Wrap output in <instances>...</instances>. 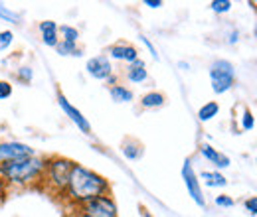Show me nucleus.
I'll use <instances>...</instances> for the list:
<instances>
[{
  "label": "nucleus",
  "mask_w": 257,
  "mask_h": 217,
  "mask_svg": "<svg viewBox=\"0 0 257 217\" xmlns=\"http://www.w3.org/2000/svg\"><path fill=\"white\" fill-rule=\"evenodd\" d=\"M32 156H36L34 148L24 142H0V164L24 160V158H32Z\"/></svg>",
  "instance_id": "obj_6"
},
{
  "label": "nucleus",
  "mask_w": 257,
  "mask_h": 217,
  "mask_svg": "<svg viewBox=\"0 0 257 217\" xmlns=\"http://www.w3.org/2000/svg\"><path fill=\"white\" fill-rule=\"evenodd\" d=\"M216 205H220V207H231L233 205V199L227 197V195H218L216 197Z\"/></svg>",
  "instance_id": "obj_27"
},
{
  "label": "nucleus",
  "mask_w": 257,
  "mask_h": 217,
  "mask_svg": "<svg viewBox=\"0 0 257 217\" xmlns=\"http://www.w3.org/2000/svg\"><path fill=\"white\" fill-rule=\"evenodd\" d=\"M200 178L204 180L206 186H210V187H224L225 184H227V180H225L220 172H202Z\"/></svg>",
  "instance_id": "obj_14"
},
{
  "label": "nucleus",
  "mask_w": 257,
  "mask_h": 217,
  "mask_svg": "<svg viewBox=\"0 0 257 217\" xmlns=\"http://www.w3.org/2000/svg\"><path fill=\"white\" fill-rule=\"evenodd\" d=\"M210 6H212L214 12H220V14H222V12H229L231 2H229V0H214Z\"/></svg>",
  "instance_id": "obj_22"
},
{
  "label": "nucleus",
  "mask_w": 257,
  "mask_h": 217,
  "mask_svg": "<svg viewBox=\"0 0 257 217\" xmlns=\"http://www.w3.org/2000/svg\"><path fill=\"white\" fill-rule=\"evenodd\" d=\"M255 164H257V158H255Z\"/></svg>",
  "instance_id": "obj_33"
},
{
  "label": "nucleus",
  "mask_w": 257,
  "mask_h": 217,
  "mask_svg": "<svg viewBox=\"0 0 257 217\" xmlns=\"http://www.w3.org/2000/svg\"><path fill=\"white\" fill-rule=\"evenodd\" d=\"M44 168H46V160L32 156V158L0 164V176L4 178L6 184L26 186V184L36 182V180H40L44 176Z\"/></svg>",
  "instance_id": "obj_2"
},
{
  "label": "nucleus",
  "mask_w": 257,
  "mask_h": 217,
  "mask_svg": "<svg viewBox=\"0 0 257 217\" xmlns=\"http://www.w3.org/2000/svg\"><path fill=\"white\" fill-rule=\"evenodd\" d=\"M4 186H6V182H4V178L0 176V199L4 197Z\"/></svg>",
  "instance_id": "obj_31"
},
{
  "label": "nucleus",
  "mask_w": 257,
  "mask_h": 217,
  "mask_svg": "<svg viewBox=\"0 0 257 217\" xmlns=\"http://www.w3.org/2000/svg\"><path fill=\"white\" fill-rule=\"evenodd\" d=\"M182 180H184V184H186V189H188L190 197H192L200 207H204L206 201H204V195H202V187H200V182H198V176L194 174L192 164H190L188 160H186L184 166H182Z\"/></svg>",
  "instance_id": "obj_7"
},
{
  "label": "nucleus",
  "mask_w": 257,
  "mask_h": 217,
  "mask_svg": "<svg viewBox=\"0 0 257 217\" xmlns=\"http://www.w3.org/2000/svg\"><path fill=\"white\" fill-rule=\"evenodd\" d=\"M0 18L6 20V22H12V24H20V14L14 12V10H10L4 4H0Z\"/></svg>",
  "instance_id": "obj_19"
},
{
  "label": "nucleus",
  "mask_w": 257,
  "mask_h": 217,
  "mask_svg": "<svg viewBox=\"0 0 257 217\" xmlns=\"http://www.w3.org/2000/svg\"><path fill=\"white\" fill-rule=\"evenodd\" d=\"M18 79L24 81V83H30V81H32V69H30V67H20Z\"/></svg>",
  "instance_id": "obj_26"
},
{
  "label": "nucleus",
  "mask_w": 257,
  "mask_h": 217,
  "mask_svg": "<svg viewBox=\"0 0 257 217\" xmlns=\"http://www.w3.org/2000/svg\"><path fill=\"white\" fill-rule=\"evenodd\" d=\"M218 111H220V105H218L216 101H210V103H206V105L198 111V119H200L202 123H208V121H212V119L218 115Z\"/></svg>",
  "instance_id": "obj_15"
},
{
  "label": "nucleus",
  "mask_w": 257,
  "mask_h": 217,
  "mask_svg": "<svg viewBox=\"0 0 257 217\" xmlns=\"http://www.w3.org/2000/svg\"><path fill=\"white\" fill-rule=\"evenodd\" d=\"M141 105L145 107V109H155V107H162L164 105V95L162 93H157V91H153V93H147L143 99H141Z\"/></svg>",
  "instance_id": "obj_16"
},
{
  "label": "nucleus",
  "mask_w": 257,
  "mask_h": 217,
  "mask_svg": "<svg viewBox=\"0 0 257 217\" xmlns=\"http://www.w3.org/2000/svg\"><path fill=\"white\" fill-rule=\"evenodd\" d=\"M127 77H128V81H133V83H141V81H145V79H147L145 62L137 60L135 63H131V67L127 69Z\"/></svg>",
  "instance_id": "obj_13"
},
{
  "label": "nucleus",
  "mask_w": 257,
  "mask_h": 217,
  "mask_svg": "<svg viewBox=\"0 0 257 217\" xmlns=\"http://www.w3.org/2000/svg\"><path fill=\"white\" fill-rule=\"evenodd\" d=\"M58 103H60L62 111H64L65 115L71 119V123L77 124V128H79L81 132H85V134H89V132H91V124L87 123V119H85V117H83V115H81V113H79V111H77V109H75V107H73V105H71V103H69L62 93L58 95Z\"/></svg>",
  "instance_id": "obj_9"
},
{
  "label": "nucleus",
  "mask_w": 257,
  "mask_h": 217,
  "mask_svg": "<svg viewBox=\"0 0 257 217\" xmlns=\"http://www.w3.org/2000/svg\"><path fill=\"white\" fill-rule=\"evenodd\" d=\"M60 34L64 36V40H62V42H69V44H77L79 32L75 30V28H71V26H62V28H60Z\"/></svg>",
  "instance_id": "obj_20"
},
{
  "label": "nucleus",
  "mask_w": 257,
  "mask_h": 217,
  "mask_svg": "<svg viewBox=\"0 0 257 217\" xmlns=\"http://www.w3.org/2000/svg\"><path fill=\"white\" fill-rule=\"evenodd\" d=\"M141 42H143V44H145V46L149 48V52H151V56H153L155 60H159V54H157V50H155V46H153V44H151V42H149V40H147L145 36H141Z\"/></svg>",
  "instance_id": "obj_29"
},
{
  "label": "nucleus",
  "mask_w": 257,
  "mask_h": 217,
  "mask_svg": "<svg viewBox=\"0 0 257 217\" xmlns=\"http://www.w3.org/2000/svg\"><path fill=\"white\" fill-rule=\"evenodd\" d=\"M109 56L113 60H121V62H128V63H135L139 60V52L137 48L128 46V44H117L113 48H109Z\"/></svg>",
  "instance_id": "obj_11"
},
{
  "label": "nucleus",
  "mask_w": 257,
  "mask_h": 217,
  "mask_svg": "<svg viewBox=\"0 0 257 217\" xmlns=\"http://www.w3.org/2000/svg\"><path fill=\"white\" fill-rule=\"evenodd\" d=\"M85 69H87V73L91 77L101 79V81L111 79V73H113V67H111V62H109L107 56H95V58H91L87 62V65H85Z\"/></svg>",
  "instance_id": "obj_8"
},
{
  "label": "nucleus",
  "mask_w": 257,
  "mask_h": 217,
  "mask_svg": "<svg viewBox=\"0 0 257 217\" xmlns=\"http://www.w3.org/2000/svg\"><path fill=\"white\" fill-rule=\"evenodd\" d=\"M253 124H255L253 115H251L249 111H245V113H243V117H241V126H243L245 130H251V128H253Z\"/></svg>",
  "instance_id": "obj_24"
},
{
  "label": "nucleus",
  "mask_w": 257,
  "mask_h": 217,
  "mask_svg": "<svg viewBox=\"0 0 257 217\" xmlns=\"http://www.w3.org/2000/svg\"><path fill=\"white\" fill-rule=\"evenodd\" d=\"M12 42H14V34H12V32H10V30L0 32V52L8 50V48L12 46Z\"/></svg>",
  "instance_id": "obj_21"
},
{
  "label": "nucleus",
  "mask_w": 257,
  "mask_h": 217,
  "mask_svg": "<svg viewBox=\"0 0 257 217\" xmlns=\"http://www.w3.org/2000/svg\"><path fill=\"white\" fill-rule=\"evenodd\" d=\"M40 34H42V42L50 48H56L60 44V28L56 22L52 20H46V22H40Z\"/></svg>",
  "instance_id": "obj_10"
},
{
  "label": "nucleus",
  "mask_w": 257,
  "mask_h": 217,
  "mask_svg": "<svg viewBox=\"0 0 257 217\" xmlns=\"http://www.w3.org/2000/svg\"><path fill=\"white\" fill-rule=\"evenodd\" d=\"M200 154L204 156L206 160H210V162H214L218 168H227L229 166V158L222 152H218L216 148H212L210 144H202V148H200Z\"/></svg>",
  "instance_id": "obj_12"
},
{
  "label": "nucleus",
  "mask_w": 257,
  "mask_h": 217,
  "mask_svg": "<svg viewBox=\"0 0 257 217\" xmlns=\"http://www.w3.org/2000/svg\"><path fill=\"white\" fill-rule=\"evenodd\" d=\"M145 4L151 6V8H159V6H162L161 0H145Z\"/></svg>",
  "instance_id": "obj_30"
},
{
  "label": "nucleus",
  "mask_w": 257,
  "mask_h": 217,
  "mask_svg": "<svg viewBox=\"0 0 257 217\" xmlns=\"http://www.w3.org/2000/svg\"><path fill=\"white\" fill-rule=\"evenodd\" d=\"M109 93H111V99L117 101V103H128V101H133V93L128 89H125L123 85H113Z\"/></svg>",
  "instance_id": "obj_17"
},
{
  "label": "nucleus",
  "mask_w": 257,
  "mask_h": 217,
  "mask_svg": "<svg viewBox=\"0 0 257 217\" xmlns=\"http://www.w3.org/2000/svg\"><path fill=\"white\" fill-rule=\"evenodd\" d=\"M73 162L67 160V158H50L46 160V168H44V176L48 182H52L56 189L64 191L69 182V176H71V170H73Z\"/></svg>",
  "instance_id": "obj_3"
},
{
  "label": "nucleus",
  "mask_w": 257,
  "mask_h": 217,
  "mask_svg": "<svg viewBox=\"0 0 257 217\" xmlns=\"http://www.w3.org/2000/svg\"><path fill=\"white\" fill-rule=\"evenodd\" d=\"M79 217H91V215H85V213H81V215H79Z\"/></svg>",
  "instance_id": "obj_32"
},
{
  "label": "nucleus",
  "mask_w": 257,
  "mask_h": 217,
  "mask_svg": "<svg viewBox=\"0 0 257 217\" xmlns=\"http://www.w3.org/2000/svg\"><path fill=\"white\" fill-rule=\"evenodd\" d=\"M81 213L91 217H117V205L109 195H97L87 203H83Z\"/></svg>",
  "instance_id": "obj_5"
},
{
  "label": "nucleus",
  "mask_w": 257,
  "mask_h": 217,
  "mask_svg": "<svg viewBox=\"0 0 257 217\" xmlns=\"http://www.w3.org/2000/svg\"><path fill=\"white\" fill-rule=\"evenodd\" d=\"M210 79H212V89L214 93H225L233 87L235 81V73H233V65L225 60H218L212 63L210 67Z\"/></svg>",
  "instance_id": "obj_4"
},
{
  "label": "nucleus",
  "mask_w": 257,
  "mask_h": 217,
  "mask_svg": "<svg viewBox=\"0 0 257 217\" xmlns=\"http://www.w3.org/2000/svg\"><path fill=\"white\" fill-rule=\"evenodd\" d=\"M107 189H109L107 180H103L93 170H87V168L75 164L71 170L67 187H65V193L69 195L71 201L83 205L97 195H105Z\"/></svg>",
  "instance_id": "obj_1"
},
{
  "label": "nucleus",
  "mask_w": 257,
  "mask_h": 217,
  "mask_svg": "<svg viewBox=\"0 0 257 217\" xmlns=\"http://www.w3.org/2000/svg\"><path fill=\"white\" fill-rule=\"evenodd\" d=\"M245 209H247L251 215H257V197H249V199H245Z\"/></svg>",
  "instance_id": "obj_28"
},
{
  "label": "nucleus",
  "mask_w": 257,
  "mask_h": 217,
  "mask_svg": "<svg viewBox=\"0 0 257 217\" xmlns=\"http://www.w3.org/2000/svg\"><path fill=\"white\" fill-rule=\"evenodd\" d=\"M56 50H58L60 56H81L79 50H77V46L75 44H69V42H60L56 46Z\"/></svg>",
  "instance_id": "obj_18"
},
{
  "label": "nucleus",
  "mask_w": 257,
  "mask_h": 217,
  "mask_svg": "<svg viewBox=\"0 0 257 217\" xmlns=\"http://www.w3.org/2000/svg\"><path fill=\"white\" fill-rule=\"evenodd\" d=\"M12 95V85L8 81H0V101L8 99Z\"/></svg>",
  "instance_id": "obj_25"
},
{
  "label": "nucleus",
  "mask_w": 257,
  "mask_h": 217,
  "mask_svg": "<svg viewBox=\"0 0 257 217\" xmlns=\"http://www.w3.org/2000/svg\"><path fill=\"white\" fill-rule=\"evenodd\" d=\"M123 154L127 156L128 160H137V158L141 156V148H139L137 144H125V148H123Z\"/></svg>",
  "instance_id": "obj_23"
}]
</instances>
